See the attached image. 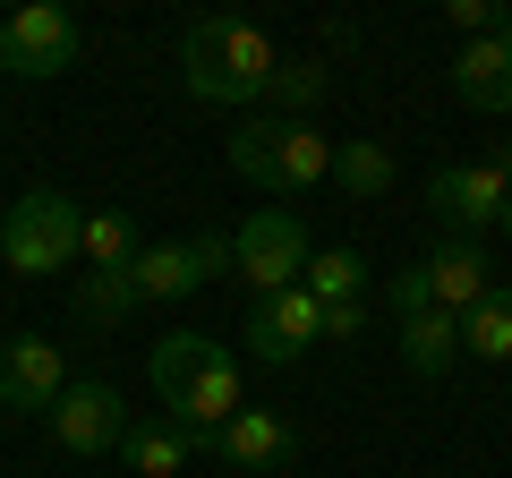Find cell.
I'll use <instances>...</instances> for the list:
<instances>
[{
    "label": "cell",
    "mask_w": 512,
    "mask_h": 478,
    "mask_svg": "<svg viewBox=\"0 0 512 478\" xmlns=\"http://www.w3.org/2000/svg\"><path fill=\"white\" fill-rule=\"evenodd\" d=\"M274 69H282V43L248 18H197L180 35V77L197 103H222V111H248L274 94Z\"/></svg>",
    "instance_id": "obj_1"
},
{
    "label": "cell",
    "mask_w": 512,
    "mask_h": 478,
    "mask_svg": "<svg viewBox=\"0 0 512 478\" xmlns=\"http://www.w3.org/2000/svg\"><path fill=\"white\" fill-rule=\"evenodd\" d=\"M154 368V393H163V419L188 427V436H214L222 419L239 410V359L214 342V333H163V342L146 350Z\"/></svg>",
    "instance_id": "obj_2"
},
{
    "label": "cell",
    "mask_w": 512,
    "mask_h": 478,
    "mask_svg": "<svg viewBox=\"0 0 512 478\" xmlns=\"http://www.w3.org/2000/svg\"><path fill=\"white\" fill-rule=\"evenodd\" d=\"M231 171L265 197H308L316 180H333V137L316 120H282V111H248L231 129Z\"/></svg>",
    "instance_id": "obj_3"
},
{
    "label": "cell",
    "mask_w": 512,
    "mask_h": 478,
    "mask_svg": "<svg viewBox=\"0 0 512 478\" xmlns=\"http://www.w3.org/2000/svg\"><path fill=\"white\" fill-rule=\"evenodd\" d=\"M77 239H86V205L60 197V188H26L0 214V257H9V274H69Z\"/></svg>",
    "instance_id": "obj_4"
},
{
    "label": "cell",
    "mask_w": 512,
    "mask_h": 478,
    "mask_svg": "<svg viewBox=\"0 0 512 478\" xmlns=\"http://www.w3.org/2000/svg\"><path fill=\"white\" fill-rule=\"evenodd\" d=\"M308 257H316V248H308V222L282 214V205H265V214H248V222L231 231V274L248 282L256 299L291 291V282L308 274Z\"/></svg>",
    "instance_id": "obj_5"
},
{
    "label": "cell",
    "mask_w": 512,
    "mask_h": 478,
    "mask_svg": "<svg viewBox=\"0 0 512 478\" xmlns=\"http://www.w3.org/2000/svg\"><path fill=\"white\" fill-rule=\"evenodd\" d=\"M77 52H86V26L60 0H26V9L0 18V69L9 77H60L77 69Z\"/></svg>",
    "instance_id": "obj_6"
},
{
    "label": "cell",
    "mask_w": 512,
    "mask_h": 478,
    "mask_svg": "<svg viewBox=\"0 0 512 478\" xmlns=\"http://www.w3.org/2000/svg\"><path fill=\"white\" fill-rule=\"evenodd\" d=\"M427 205L453 222V239H478V231H495V222H504L512 171H504V163H444L436 180H427Z\"/></svg>",
    "instance_id": "obj_7"
},
{
    "label": "cell",
    "mask_w": 512,
    "mask_h": 478,
    "mask_svg": "<svg viewBox=\"0 0 512 478\" xmlns=\"http://www.w3.org/2000/svg\"><path fill=\"white\" fill-rule=\"evenodd\" d=\"M43 427H52V444H60V453L94 461V453H111V444H120V427H128V402H120V385L86 376V385H69L52 410H43Z\"/></svg>",
    "instance_id": "obj_8"
},
{
    "label": "cell",
    "mask_w": 512,
    "mask_h": 478,
    "mask_svg": "<svg viewBox=\"0 0 512 478\" xmlns=\"http://www.w3.org/2000/svg\"><path fill=\"white\" fill-rule=\"evenodd\" d=\"M299 453V427L282 419V410H231L214 436V461H231L239 478H282Z\"/></svg>",
    "instance_id": "obj_9"
},
{
    "label": "cell",
    "mask_w": 512,
    "mask_h": 478,
    "mask_svg": "<svg viewBox=\"0 0 512 478\" xmlns=\"http://www.w3.org/2000/svg\"><path fill=\"white\" fill-rule=\"evenodd\" d=\"M69 393V368H60V342L43 333H18V342H0V410H52Z\"/></svg>",
    "instance_id": "obj_10"
},
{
    "label": "cell",
    "mask_w": 512,
    "mask_h": 478,
    "mask_svg": "<svg viewBox=\"0 0 512 478\" xmlns=\"http://www.w3.org/2000/svg\"><path fill=\"white\" fill-rule=\"evenodd\" d=\"M239 342H248L265 368H291L299 350H316V299L299 291V282H291V291H274V299H256L248 325H239Z\"/></svg>",
    "instance_id": "obj_11"
},
{
    "label": "cell",
    "mask_w": 512,
    "mask_h": 478,
    "mask_svg": "<svg viewBox=\"0 0 512 478\" xmlns=\"http://www.w3.org/2000/svg\"><path fill=\"white\" fill-rule=\"evenodd\" d=\"M419 282H427V308L470 316L478 299L495 291V257L478 248V239H444V248H427V257H419Z\"/></svg>",
    "instance_id": "obj_12"
},
{
    "label": "cell",
    "mask_w": 512,
    "mask_h": 478,
    "mask_svg": "<svg viewBox=\"0 0 512 478\" xmlns=\"http://www.w3.org/2000/svg\"><path fill=\"white\" fill-rule=\"evenodd\" d=\"M222 436V427H214ZM214 436H188L171 419H128L120 427V453H128V478H180L188 461H214Z\"/></svg>",
    "instance_id": "obj_13"
},
{
    "label": "cell",
    "mask_w": 512,
    "mask_h": 478,
    "mask_svg": "<svg viewBox=\"0 0 512 478\" xmlns=\"http://www.w3.org/2000/svg\"><path fill=\"white\" fill-rule=\"evenodd\" d=\"M453 94L470 111H487V120H495V111H512V52L495 35L461 43V52H453Z\"/></svg>",
    "instance_id": "obj_14"
},
{
    "label": "cell",
    "mask_w": 512,
    "mask_h": 478,
    "mask_svg": "<svg viewBox=\"0 0 512 478\" xmlns=\"http://www.w3.org/2000/svg\"><path fill=\"white\" fill-rule=\"evenodd\" d=\"M453 359H461V316H444V308L402 316V368H410V376H427V385H436Z\"/></svg>",
    "instance_id": "obj_15"
},
{
    "label": "cell",
    "mask_w": 512,
    "mask_h": 478,
    "mask_svg": "<svg viewBox=\"0 0 512 478\" xmlns=\"http://www.w3.org/2000/svg\"><path fill=\"white\" fill-rule=\"evenodd\" d=\"M137 248H146V239H137V222H128L120 205H111V214H86V239H77L86 274H128V265H137Z\"/></svg>",
    "instance_id": "obj_16"
},
{
    "label": "cell",
    "mask_w": 512,
    "mask_h": 478,
    "mask_svg": "<svg viewBox=\"0 0 512 478\" xmlns=\"http://www.w3.org/2000/svg\"><path fill=\"white\" fill-rule=\"evenodd\" d=\"M461 350H470V359H487V368H504V359H512V291H504V282H495V291L461 316Z\"/></svg>",
    "instance_id": "obj_17"
},
{
    "label": "cell",
    "mask_w": 512,
    "mask_h": 478,
    "mask_svg": "<svg viewBox=\"0 0 512 478\" xmlns=\"http://www.w3.org/2000/svg\"><path fill=\"white\" fill-rule=\"evenodd\" d=\"M299 291H308L316 308H333V299H367V257H359V248H316L308 274H299Z\"/></svg>",
    "instance_id": "obj_18"
},
{
    "label": "cell",
    "mask_w": 512,
    "mask_h": 478,
    "mask_svg": "<svg viewBox=\"0 0 512 478\" xmlns=\"http://www.w3.org/2000/svg\"><path fill=\"white\" fill-rule=\"evenodd\" d=\"M333 180H342L350 197H384V188H393V154H384L376 137H342V146H333Z\"/></svg>",
    "instance_id": "obj_19"
},
{
    "label": "cell",
    "mask_w": 512,
    "mask_h": 478,
    "mask_svg": "<svg viewBox=\"0 0 512 478\" xmlns=\"http://www.w3.org/2000/svg\"><path fill=\"white\" fill-rule=\"evenodd\" d=\"M128 316H137V282L128 274H86L77 282V325H128Z\"/></svg>",
    "instance_id": "obj_20"
},
{
    "label": "cell",
    "mask_w": 512,
    "mask_h": 478,
    "mask_svg": "<svg viewBox=\"0 0 512 478\" xmlns=\"http://www.w3.org/2000/svg\"><path fill=\"white\" fill-rule=\"evenodd\" d=\"M325 86H333V77L316 69V60H291V52H282V69H274V94H265V103H274L282 120H308V111L325 103Z\"/></svg>",
    "instance_id": "obj_21"
},
{
    "label": "cell",
    "mask_w": 512,
    "mask_h": 478,
    "mask_svg": "<svg viewBox=\"0 0 512 478\" xmlns=\"http://www.w3.org/2000/svg\"><path fill=\"white\" fill-rule=\"evenodd\" d=\"M359 325H367V299H333V308H316V342H350Z\"/></svg>",
    "instance_id": "obj_22"
},
{
    "label": "cell",
    "mask_w": 512,
    "mask_h": 478,
    "mask_svg": "<svg viewBox=\"0 0 512 478\" xmlns=\"http://www.w3.org/2000/svg\"><path fill=\"white\" fill-rule=\"evenodd\" d=\"M495 9H504V0H495ZM495 9H487V0H453L444 18L461 26V43H478V35H495Z\"/></svg>",
    "instance_id": "obj_23"
},
{
    "label": "cell",
    "mask_w": 512,
    "mask_h": 478,
    "mask_svg": "<svg viewBox=\"0 0 512 478\" xmlns=\"http://www.w3.org/2000/svg\"><path fill=\"white\" fill-rule=\"evenodd\" d=\"M393 316H427V282H419V265L393 282Z\"/></svg>",
    "instance_id": "obj_24"
},
{
    "label": "cell",
    "mask_w": 512,
    "mask_h": 478,
    "mask_svg": "<svg viewBox=\"0 0 512 478\" xmlns=\"http://www.w3.org/2000/svg\"><path fill=\"white\" fill-rule=\"evenodd\" d=\"M495 43H504V52H512V9H495Z\"/></svg>",
    "instance_id": "obj_25"
},
{
    "label": "cell",
    "mask_w": 512,
    "mask_h": 478,
    "mask_svg": "<svg viewBox=\"0 0 512 478\" xmlns=\"http://www.w3.org/2000/svg\"><path fill=\"white\" fill-rule=\"evenodd\" d=\"M504 231H512V205H504Z\"/></svg>",
    "instance_id": "obj_26"
}]
</instances>
